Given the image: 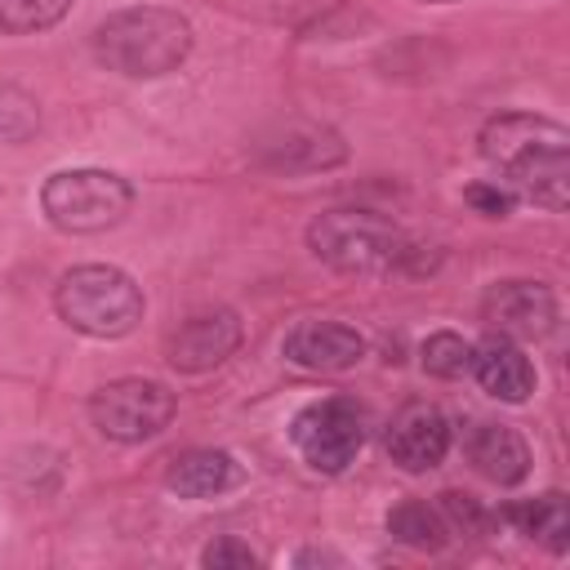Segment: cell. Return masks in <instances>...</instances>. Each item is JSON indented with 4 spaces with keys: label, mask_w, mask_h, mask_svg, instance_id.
I'll use <instances>...</instances> for the list:
<instances>
[{
    "label": "cell",
    "mask_w": 570,
    "mask_h": 570,
    "mask_svg": "<svg viewBox=\"0 0 570 570\" xmlns=\"http://www.w3.org/2000/svg\"><path fill=\"white\" fill-rule=\"evenodd\" d=\"M481 156L503 174L517 200H534L552 214L570 205V134L566 125L530 111H499L481 129Z\"/></svg>",
    "instance_id": "6da1fadb"
},
{
    "label": "cell",
    "mask_w": 570,
    "mask_h": 570,
    "mask_svg": "<svg viewBox=\"0 0 570 570\" xmlns=\"http://www.w3.org/2000/svg\"><path fill=\"white\" fill-rule=\"evenodd\" d=\"M94 53L107 71L151 80L174 71L191 53V22L165 4H134L116 9L94 31Z\"/></svg>",
    "instance_id": "7a4b0ae2"
},
{
    "label": "cell",
    "mask_w": 570,
    "mask_h": 570,
    "mask_svg": "<svg viewBox=\"0 0 570 570\" xmlns=\"http://www.w3.org/2000/svg\"><path fill=\"white\" fill-rule=\"evenodd\" d=\"M53 307L71 330H80L89 338H125L142 321L147 303L129 272H120L111 263H85L58 281Z\"/></svg>",
    "instance_id": "3957f363"
},
{
    "label": "cell",
    "mask_w": 570,
    "mask_h": 570,
    "mask_svg": "<svg viewBox=\"0 0 570 570\" xmlns=\"http://www.w3.org/2000/svg\"><path fill=\"white\" fill-rule=\"evenodd\" d=\"M40 209L58 232L94 236L125 223L134 209V187L107 169H58L40 187Z\"/></svg>",
    "instance_id": "277c9868"
},
{
    "label": "cell",
    "mask_w": 570,
    "mask_h": 570,
    "mask_svg": "<svg viewBox=\"0 0 570 570\" xmlns=\"http://www.w3.org/2000/svg\"><path fill=\"white\" fill-rule=\"evenodd\" d=\"M307 245L334 272H387L405 258V236L374 209H330L307 227Z\"/></svg>",
    "instance_id": "5b68a950"
},
{
    "label": "cell",
    "mask_w": 570,
    "mask_h": 570,
    "mask_svg": "<svg viewBox=\"0 0 570 570\" xmlns=\"http://www.w3.org/2000/svg\"><path fill=\"white\" fill-rule=\"evenodd\" d=\"M289 441L316 472H343L365 445V410L352 396H321L289 423Z\"/></svg>",
    "instance_id": "8992f818"
},
{
    "label": "cell",
    "mask_w": 570,
    "mask_h": 570,
    "mask_svg": "<svg viewBox=\"0 0 570 570\" xmlns=\"http://www.w3.org/2000/svg\"><path fill=\"white\" fill-rule=\"evenodd\" d=\"M174 405V392L156 379H111L89 396V419L102 436L138 445L169 428Z\"/></svg>",
    "instance_id": "52a82bcc"
},
{
    "label": "cell",
    "mask_w": 570,
    "mask_h": 570,
    "mask_svg": "<svg viewBox=\"0 0 570 570\" xmlns=\"http://www.w3.org/2000/svg\"><path fill=\"white\" fill-rule=\"evenodd\" d=\"M481 316L508 338H548L557 325V294L539 281H499L481 298Z\"/></svg>",
    "instance_id": "ba28073f"
},
{
    "label": "cell",
    "mask_w": 570,
    "mask_h": 570,
    "mask_svg": "<svg viewBox=\"0 0 570 570\" xmlns=\"http://www.w3.org/2000/svg\"><path fill=\"white\" fill-rule=\"evenodd\" d=\"M258 160L285 174H307V169H330L347 160V142L316 120H285L276 134L258 142Z\"/></svg>",
    "instance_id": "9c48e42d"
},
{
    "label": "cell",
    "mask_w": 570,
    "mask_h": 570,
    "mask_svg": "<svg viewBox=\"0 0 570 570\" xmlns=\"http://www.w3.org/2000/svg\"><path fill=\"white\" fill-rule=\"evenodd\" d=\"M236 347H240V316L236 312H227V307L196 312L169 338V365L183 374H205V370L223 365Z\"/></svg>",
    "instance_id": "30bf717a"
},
{
    "label": "cell",
    "mask_w": 570,
    "mask_h": 570,
    "mask_svg": "<svg viewBox=\"0 0 570 570\" xmlns=\"http://www.w3.org/2000/svg\"><path fill=\"white\" fill-rule=\"evenodd\" d=\"M387 454L396 468L405 472H428L450 454V419L428 405V401H410L396 410L392 428H387Z\"/></svg>",
    "instance_id": "8fae6325"
},
{
    "label": "cell",
    "mask_w": 570,
    "mask_h": 570,
    "mask_svg": "<svg viewBox=\"0 0 570 570\" xmlns=\"http://www.w3.org/2000/svg\"><path fill=\"white\" fill-rule=\"evenodd\" d=\"M285 356L303 370L334 374V370H352L365 356V338L343 321H298L285 334Z\"/></svg>",
    "instance_id": "7c38bea8"
},
{
    "label": "cell",
    "mask_w": 570,
    "mask_h": 570,
    "mask_svg": "<svg viewBox=\"0 0 570 570\" xmlns=\"http://www.w3.org/2000/svg\"><path fill=\"white\" fill-rule=\"evenodd\" d=\"M463 454L494 485H517L530 472V445L508 423H468L463 428Z\"/></svg>",
    "instance_id": "4fadbf2b"
},
{
    "label": "cell",
    "mask_w": 570,
    "mask_h": 570,
    "mask_svg": "<svg viewBox=\"0 0 570 570\" xmlns=\"http://www.w3.org/2000/svg\"><path fill=\"white\" fill-rule=\"evenodd\" d=\"M472 374H476V383L490 396H499L508 405H521L534 392V365H530V356L517 347V338L494 334V330L472 347Z\"/></svg>",
    "instance_id": "5bb4252c"
},
{
    "label": "cell",
    "mask_w": 570,
    "mask_h": 570,
    "mask_svg": "<svg viewBox=\"0 0 570 570\" xmlns=\"http://www.w3.org/2000/svg\"><path fill=\"white\" fill-rule=\"evenodd\" d=\"M240 481H245V472L227 450H187L165 472V485L178 499H214V494H223Z\"/></svg>",
    "instance_id": "9a60e30c"
},
{
    "label": "cell",
    "mask_w": 570,
    "mask_h": 570,
    "mask_svg": "<svg viewBox=\"0 0 570 570\" xmlns=\"http://www.w3.org/2000/svg\"><path fill=\"white\" fill-rule=\"evenodd\" d=\"M494 521H508L517 534L543 543V548L557 552V557L570 548V508H566V494H557V490H548V494H539V499L508 503V508H499Z\"/></svg>",
    "instance_id": "2e32d148"
},
{
    "label": "cell",
    "mask_w": 570,
    "mask_h": 570,
    "mask_svg": "<svg viewBox=\"0 0 570 570\" xmlns=\"http://www.w3.org/2000/svg\"><path fill=\"white\" fill-rule=\"evenodd\" d=\"M387 534L405 548H419V552H436L450 543V525H445L441 508H428L419 499H401L387 512Z\"/></svg>",
    "instance_id": "e0dca14e"
},
{
    "label": "cell",
    "mask_w": 570,
    "mask_h": 570,
    "mask_svg": "<svg viewBox=\"0 0 570 570\" xmlns=\"http://www.w3.org/2000/svg\"><path fill=\"white\" fill-rule=\"evenodd\" d=\"M71 13V0H0V36H31Z\"/></svg>",
    "instance_id": "ac0fdd59"
},
{
    "label": "cell",
    "mask_w": 570,
    "mask_h": 570,
    "mask_svg": "<svg viewBox=\"0 0 570 570\" xmlns=\"http://www.w3.org/2000/svg\"><path fill=\"white\" fill-rule=\"evenodd\" d=\"M423 370L432 379H463L472 370V343H463L454 330H436L423 343Z\"/></svg>",
    "instance_id": "d6986e66"
},
{
    "label": "cell",
    "mask_w": 570,
    "mask_h": 570,
    "mask_svg": "<svg viewBox=\"0 0 570 570\" xmlns=\"http://www.w3.org/2000/svg\"><path fill=\"white\" fill-rule=\"evenodd\" d=\"M36 129H40V102L18 85H0V142H27Z\"/></svg>",
    "instance_id": "ffe728a7"
},
{
    "label": "cell",
    "mask_w": 570,
    "mask_h": 570,
    "mask_svg": "<svg viewBox=\"0 0 570 570\" xmlns=\"http://www.w3.org/2000/svg\"><path fill=\"white\" fill-rule=\"evenodd\" d=\"M436 508H441L450 534H485V530L494 525V512H485V508H481L472 494H463V490H445V494L436 499Z\"/></svg>",
    "instance_id": "44dd1931"
},
{
    "label": "cell",
    "mask_w": 570,
    "mask_h": 570,
    "mask_svg": "<svg viewBox=\"0 0 570 570\" xmlns=\"http://www.w3.org/2000/svg\"><path fill=\"white\" fill-rule=\"evenodd\" d=\"M200 566H209V570H254L258 552H249V543H240L236 534H223L200 552Z\"/></svg>",
    "instance_id": "7402d4cb"
},
{
    "label": "cell",
    "mask_w": 570,
    "mask_h": 570,
    "mask_svg": "<svg viewBox=\"0 0 570 570\" xmlns=\"http://www.w3.org/2000/svg\"><path fill=\"white\" fill-rule=\"evenodd\" d=\"M463 200L476 205L485 218H508L512 205H517V196H512L508 187H499V183H472V187L463 191Z\"/></svg>",
    "instance_id": "603a6c76"
},
{
    "label": "cell",
    "mask_w": 570,
    "mask_h": 570,
    "mask_svg": "<svg viewBox=\"0 0 570 570\" xmlns=\"http://www.w3.org/2000/svg\"><path fill=\"white\" fill-rule=\"evenodd\" d=\"M312 561H334V566H338L343 557H338V552H325V548H303V552L294 557V566H312Z\"/></svg>",
    "instance_id": "cb8c5ba5"
},
{
    "label": "cell",
    "mask_w": 570,
    "mask_h": 570,
    "mask_svg": "<svg viewBox=\"0 0 570 570\" xmlns=\"http://www.w3.org/2000/svg\"><path fill=\"white\" fill-rule=\"evenodd\" d=\"M423 4H441V0H423Z\"/></svg>",
    "instance_id": "d4e9b609"
}]
</instances>
